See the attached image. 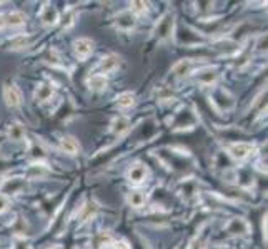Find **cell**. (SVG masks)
I'll return each mask as SVG.
<instances>
[{"label": "cell", "instance_id": "obj_1", "mask_svg": "<svg viewBox=\"0 0 268 249\" xmlns=\"http://www.w3.org/2000/svg\"><path fill=\"white\" fill-rule=\"evenodd\" d=\"M3 100H5L7 107L10 108H18L22 105V93L17 88V85H7L3 88Z\"/></svg>", "mask_w": 268, "mask_h": 249}, {"label": "cell", "instance_id": "obj_2", "mask_svg": "<svg viewBox=\"0 0 268 249\" xmlns=\"http://www.w3.org/2000/svg\"><path fill=\"white\" fill-rule=\"evenodd\" d=\"M73 48H75V53L79 58H87L93 52V42L87 37L77 38L73 42Z\"/></svg>", "mask_w": 268, "mask_h": 249}, {"label": "cell", "instance_id": "obj_3", "mask_svg": "<svg viewBox=\"0 0 268 249\" xmlns=\"http://www.w3.org/2000/svg\"><path fill=\"white\" fill-rule=\"evenodd\" d=\"M135 15L132 14V12H122V14L117 17L115 20V27L118 30H123V32H128V30H132L135 27Z\"/></svg>", "mask_w": 268, "mask_h": 249}, {"label": "cell", "instance_id": "obj_4", "mask_svg": "<svg viewBox=\"0 0 268 249\" xmlns=\"http://www.w3.org/2000/svg\"><path fill=\"white\" fill-rule=\"evenodd\" d=\"M251 150H253V148H251V145H248V143H233V145L228 148V153L236 159H245L251 155Z\"/></svg>", "mask_w": 268, "mask_h": 249}, {"label": "cell", "instance_id": "obj_5", "mask_svg": "<svg viewBox=\"0 0 268 249\" xmlns=\"http://www.w3.org/2000/svg\"><path fill=\"white\" fill-rule=\"evenodd\" d=\"M248 229H250V226L243 218H233L227 224V231L230 234H248Z\"/></svg>", "mask_w": 268, "mask_h": 249}, {"label": "cell", "instance_id": "obj_6", "mask_svg": "<svg viewBox=\"0 0 268 249\" xmlns=\"http://www.w3.org/2000/svg\"><path fill=\"white\" fill-rule=\"evenodd\" d=\"M147 176H149V170L145 168L143 165H134L130 170H128V180H130L132 183H142L147 180Z\"/></svg>", "mask_w": 268, "mask_h": 249}, {"label": "cell", "instance_id": "obj_7", "mask_svg": "<svg viewBox=\"0 0 268 249\" xmlns=\"http://www.w3.org/2000/svg\"><path fill=\"white\" fill-rule=\"evenodd\" d=\"M107 85H108L107 77L102 75V73H97V75H92L87 78V87L92 92H102L107 88Z\"/></svg>", "mask_w": 268, "mask_h": 249}, {"label": "cell", "instance_id": "obj_8", "mask_svg": "<svg viewBox=\"0 0 268 249\" xmlns=\"http://www.w3.org/2000/svg\"><path fill=\"white\" fill-rule=\"evenodd\" d=\"M60 148H62V151L67 155H77L80 150V145L75 138H72V136H64V138L60 140Z\"/></svg>", "mask_w": 268, "mask_h": 249}, {"label": "cell", "instance_id": "obj_9", "mask_svg": "<svg viewBox=\"0 0 268 249\" xmlns=\"http://www.w3.org/2000/svg\"><path fill=\"white\" fill-rule=\"evenodd\" d=\"M120 65V58L117 55H107L102 58V62H100V70H102V73H112L115 72L117 68H118Z\"/></svg>", "mask_w": 268, "mask_h": 249}, {"label": "cell", "instance_id": "obj_10", "mask_svg": "<svg viewBox=\"0 0 268 249\" xmlns=\"http://www.w3.org/2000/svg\"><path fill=\"white\" fill-rule=\"evenodd\" d=\"M40 18H42V22H44L45 25H55V23L58 22V14H57V10L53 9V7H50L49 3H47V5L40 12Z\"/></svg>", "mask_w": 268, "mask_h": 249}, {"label": "cell", "instance_id": "obj_11", "mask_svg": "<svg viewBox=\"0 0 268 249\" xmlns=\"http://www.w3.org/2000/svg\"><path fill=\"white\" fill-rule=\"evenodd\" d=\"M27 22V15L20 10H12L5 18V23L10 27H22Z\"/></svg>", "mask_w": 268, "mask_h": 249}, {"label": "cell", "instance_id": "obj_12", "mask_svg": "<svg viewBox=\"0 0 268 249\" xmlns=\"http://www.w3.org/2000/svg\"><path fill=\"white\" fill-rule=\"evenodd\" d=\"M192 68H193V62L192 60H180L177 65L173 67V75H177V77H185V75H188L190 72H192Z\"/></svg>", "mask_w": 268, "mask_h": 249}, {"label": "cell", "instance_id": "obj_13", "mask_svg": "<svg viewBox=\"0 0 268 249\" xmlns=\"http://www.w3.org/2000/svg\"><path fill=\"white\" fill-rule=\"evenodd\" d=\"M147 201V194L143 191H130L128 194V204L132 206V208H142L143 204H145Z\"/></svg>", "mask_w": 268, "mask_h": 249}, {"label": "cell", "instance_id": "obj_14", "mask_svg": "<svg viewBox=\"0 0 268 249\" xmlns=\"http://www.w3.org/2000/svg\"><path fill=\"white\" fill-rule=\"evenodd\" d=\"M217 72L215 70H212V68H208V70H200V72H197V80L198 81H201L203 85H212V83H215V80H217Z\"/></svg>", "mask_w": 268, "mask_h": 249}, {"label": "cell", "instance_id": "obj_15", "mask_svg": "<svg viewBox=\"0 0 268 249\" xmlns=\"http://www.w3.org/2000/svg\"><path fill=\"white\" fill-rule=\"evenodd\" d=\"M172 27H173V22H172V17L170 15H165L157 25V32L162 35V37H167L168 33H172Z\"/></svg>", "mask_w": 268, "mask_h": 249}, {"label": "cell", "instance_id": "obj_16", "mask_svg": "<svg viewBox=\"0 0 268 249\" xmlns=\"http://www.w3.org/2000/svg\"><path fill=\"white\" fill-rule=\"evenodd\" d=\"M128 128H130V122H128V118H125V116H120V118H117L115 122L112 123V131H114L115 135L125 133Z\"/></svg>", "mask_w": 268, "mask_h": 249}, {"label": "cell", "instance_id": "obj_17", "mask_svg": "<svg viewBox=\"0 0 268 249\" xmlns=\"http://www.w3.org/2000/svg\"><path fill=\"white\" fill-rule=\"evenodd\" d=\"M110 244H114V239H112V236L108 234V233H100V234L93 239V248L95 249L107 248V246H110Z\"/></svg>", "mask_w": 268, "mask_h": 249}, {"label": "cell", "instance_id": "obj_18", "mask_svg": "<svg viewBox=\"0 0 268 249\" xmlns=\"http://www.w3.org/2000/svg\"><path fill=\"white\" fill-rule=\"evenodd\" d=\"M134 103H135V95L130 92H125V93H122V95L117 96V105H118L120 108H130Z\"/></svg>", "mask_w": 268, "mask_h": 249}, {"label": "cell", "instance_id": "obj_19", "mask_svg": "<svg viewBox=\"0 0 268 249\" xmlns=\"http://www.w3.org/2000/svg\"><path fill=\"white\" fill-rule=\"evenodd\" d=\"M9 136L14 141H22V140L25 138V130L22 128V124L14 123V124H10V128H9Z\"/></svg>", "mask_w": 268, "mask_h": 249}, {"label": "cell", "instance_id": "obj_20", "mask_svg": "<svg viewBox=\"0 0 268 249\" xmlns=\"http://www.w3.org/2000/svg\"><path fill=\"white\" fill-rule=\"evenodd\" d=\"M52 87L50 85H40V87L37 88V92H35V98H37V102H47V100L52 96Z\"/></svg>", "mask_w": 268, "mask_h": 249}, {"label": "cell", "instance_id": "obj_21", "mask_svg": "<svg viewBox=\"0 0 268 249\" xmlns=\"http://www.w3.org/2000/svg\"><path fill=\"white\" fill-rule=\"evenodd\" d=\"M29 44H30L29 35H18V37H15L14 40L10 42V48L22 50V48H25V47H29Z\"/></svg>", "mask_w": 268, "mask_h": 249}, {"label": "cell", "instance_id": "obj_22", "mask_svg": "<svg viewBox=\"0 0 268 249\" xmlns=\"http://www.w3.org/2000/svg\"><path fill=\"white\" fill-rule=\"evenodd\" d=\"M95 213H97V206L95 204H87L84 208V211H82V221L92 219V218L95 216Z\"/></svg>", "mask_w": 268, "mask_h": 249}, {"label": "cell", "instance_id": "obj_23", "mask_svg": "<svg viewBox=\"0 0 268 249\" xmlns=\"http://www.w3.org/2000/svg\"><path fill=\"white\" fill-rule=\"evenodd\" d=\"M147 3L145 2H134L132 3V14H142V12H147Z\"/></svg>", "mask_w": 268, "mask_h": 249}, {"label": "cell", "instance_id": "obj_24", "mask_svg": "<svg viewBox=\"0 0 268 249\" xmlns=\"http://www.w3.org/2000/svg\"><path fill=\"white\" fill-rule=\"evenodd\" d=\"M172 92L167 90V88H163V90L160 92V95H158V98L162 100V102H167V100H172Z\"/></svg>", "mask_w": 268, "mask_h": 249}, {"label": "cell", "instance_id": "obj_25", "mask_svg": "<svg viewBox=\"0 0 268 249\" xmlns=\"http://www.w3.org/2000/svg\"><path fill=\"white\" fill-rule=\"evenodd\" d=\"M7 206H9V200H7L5 194H0V213L5 211Z\"/></svg>", "mask_w": 268, "mask_h": 249}, {"label": "cell", "instance_id": "obj_26", "mask_svg": "<svg viewBox=\"0 0 268 249\" xmlns=\"http://www.w3.org/2000/svg\"><path fill=\"white\" fill-rule=\"evenodd\" d=\"M114 249H130V246L125 241H117V243H114Z\"/></svg>", "mask_w": 268, "mask_h": 249}, {"label": "cell", "instance_id": "obj_27", "mask_svg": "<svg viewBox=\"0 0 268 249\" xmlns=\"http://www.w3.org/2000/svg\"><path fill=\"white\" fill-rule=\"evenodd\" d=\"M3 27H5V18H3L2 15H0V30H2Z\"/></svg>", "mask_w": 268, "mask_h": 249}, {"label": "cell", "instance_id": "obj_28", "mask_svg": "<svg viewBox=\"0 0 268 249\" xmlns=\"http://www.w3.org/2000/svg\"><path fill=\"white\" fill-rule=\"evenodd\" d=\"M49 249H62L60 246H52V248H49Z\"/></svg>", "mask_w": 268, "mask_h": 249}]
</instances>
